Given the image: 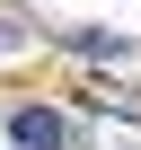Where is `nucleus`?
I'll list each match as a JSON object with an SVG mask.
<instances>
[{
	"label": "nucleus",
	"instance_id": "obj_1",
	"mask_svg": "<svg viewBox=\"0 0 141 150\" xmlns=\"http://www.w3.org/2000/svg\"><path fill=\"white\" fill-rule=\"evenodd\" d=\"M18 141H27V150H70L80 132H70L62 115H44V106H35V115H18Z\"/></svg>",
	"mask_w": 141,
	"mask_h": 150
}]
</instances>
